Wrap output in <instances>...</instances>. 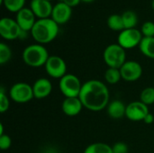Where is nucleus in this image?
<instances>
[{
    "label": "nucleus",
    "mask_w": 154,
    "mask_h": 153,
    "mask_svg": "<svg viewBox=\"0 0 154 153\" xmlns=\"http://www.w3.org/2000/svg\"><path fill=\"white\" fill-rule=\"evenodd\" d=\"M79 97L85 108L92 112H99L107 107L110 96L109 90L103 82L90 79L82 85Z\"/></svg>",
    "instance_id": "f257e3e1"
},
{
    "label": "nucleus",
    "mask_w": 154,
    "mask_h": 153,
    "mask_svg": "<svg viewBox=\"0 0 154 153\" xmlns=\"http://www.w3.org/2000/svg\"><path fill=\"white\" fill-rule=\"evenodd\" d=\"M59 24L51 18L37 19L31 31V35L37 43L43 45L55 40L59 34Z\"/></svg>",
    "instance_id": "f03ea898"
},
{
    "label": "nucleus",
    "mask_w": 154,
    "mask_h": 153,
    "mask_svg": "<svg viewBox=\"0 0 154 153\" xmlns=\"http://www.w3.org/2000/svg\"><path fill=\"white\" fill-rule=\"evenodd\" d=\"M23 62L32 68H41L44 66L50 57L47 49L39 43L27 46L23 51Z\"/></svg>",
    "instance_id": "7ed1b4c3"
},
{
    "label": "nucleus",
    "mask_w": 154,
    "mask_h": 153,
    "mask_svg": "<svg viewBox=\"0 0 154 153\" xmlns=\"http://www.w3.org/2000/svg\"><path fill=\"white\" fill-rule=\"evenodd\" d=\"M103 58L108 68L120 69L126 62L125 50L118 43L110 44L105 49Z\"/></svg>",
    "instance_id": "20e7f679"
},
{
    "label": "nucleus",
    "mask_w": 154,
    "mask_h": 153,
    "mask_svg": "<svg viewBox=\"0 0 154 153\" xmlns=\"http://www.w3.org/2000/svg\"><path fill=\"white\" fill-rule=\"evenodd\" d=\"M82 85L80 79L73 74H66L60 79L59 87L65 97H79Z\"/></svg>",
    "instance_id": "39448f33"
},
{
    "label": "nucleus",
    "mask_w": 154,
    "mask_h": 153,
    "mask_svg": "<svg viewBox=\"0 0 154 153\" xmlns=\"http://www.w3.org/2000/svg\"><path fill=\"white\" fill-rule=\"evenodd\" d=\"M10 98L17 104H25L34 98L32 86L24 82H18L13 85L9 90Z\"/></svg>",
    "instance_id": "423d86ee"
},
{
    "label": "nucleus",
    "mask_w": 154,
    "mask_h": 153,
    "mask_svg": "<svg viewBox=\"0 0 154 153\" xmlns=\"http://www.w3.org/2000/svg\"><path fill=\"white\" fill-rule=\"evenodd\" d=\"M143 36L140 30L134 29H125L120 32L117 37V43L123 47L125 50L134 49L135 47H139Z\"/></svg>",
    "instance_id": "0eeeda50"
},
{
    "label": "nucleus",
    "mask_w": 154,
    "mask_h": 153,
    "mask_svg": "<svg viewBox=\"0 0 154 153\" xmlns=\"http://www.w3.org/2000/svg\"><path fill=\"white\" fill-rule=\"evenodd\" d=\"M44 67L47 74L53 78L60 79L67 74V64L65 60L57 55L50 56Z\"/></svg>",
    "instance_id": "6e6552de"
},
{
    "label": "nucleus",
    "mask_w": 154,
    "mask_h": 153,
    "mask_svg": "<svg viewBox=\"0 0 154 153\" xmlns=\"http://www.w3.org/2000/svg\"><path fill=\"white\" fill-rule=\"evenodd\" d=\"M22 31L15 20L9 17H3L0 20V35L5 40L13 41L20 39Z\"/></svg>",
    "instance_id": "1a4fd4ad"
},
{
    "label": "nucleus",
    "mask_w": 154,
    "mask_h": 153,
    "mask_svg": "<svg viewBox=\"0 0 154 153\" xmlns=\"http://www.w3.org/2000/svg\"><path fill=\"white\" fill-rule=\"evenodd\" d=\"M119 69L122 79L126 82L137 81L143 75V68L141 64L134 60L126 61Z\"/></svg>",
    "instance_id": "9d476101"
},
{
    "label": "nucleus",
    "mask_w": 154,
    "mask_h": 153,
    "mask_svg": "<svg viewBox=\"0 0 154 153\" xmlns=\"http://www.w3.org/2000/svg\"><path fill=\"white\" fill-rule=\"evenodd\" d=\"M149 113L148 106L141 101H134L126 106L125 117L133 122H140L143 121Z\"/></svg>",
    "instance_id": "9b49d317"
},
{
    "label": "nucleus",
    "mask_w": 154,
    "mask_h": 153,
    "mask_svg": "<svg viewBox=\"0 0 154 153\" xmlns=\"http://www.w3.org/2000/svg\"><path fill=\"white\" fill-rule=\"evenodd\" d=\"M15 21L22 30L31 32L37 19L30 7H23L18 13H16Z\"/></svg>",
    "instance_id": "f8f14e48"
},
{
    "label": "nucleus",
    "mask_w": 154,
    "mask_h": 153,
    "mask_svg": "<svg viewBox=\"0 0 154 153\" xmlns=\"http://www.w3.org/2000/svg\"><path fill=\"white\" fill-rule=\"evenodd\" d=\"M72 15V8L63 2H59L53 5L51 19L59 25L64 24L69 21Z\"/></svg>",
    "instance_id": "ddd939ff"
},
{
    "label": "nucleus",
    "mask_w": 154,
    "mask_h": 153,
    "mask_svg": "<svg viewBox=\"0 0 154 153\" xmlns=\"http://www.w3.org/2000/svg\"><path fill=\"white\" fill-rule=\"evenodd\" d=\"M30 8L37 19H46L51 17L53 5L47 0H32Z\"/></svg>",
    "instance_id": "4468645a"
},
{
    "label": "nucleus",
    "mask_w": 154,
    "mask_h": 153,
    "mask_svg": "<svg viewBox=\"0 0 154 153\" xmlns=\"http://www.w3.org/2000/svg\"><path fill=\"white\" fill-rule=\"evenodd\" d=\"M32 91L34 98L43 99L51 95L52 91V84L48 78H38L32 85Z\"/></svg>",
    "instance_id": "2eb2a0df"
},
{
    "label": "nucleus",
    "mask_w": 154,
    "mask_h": 153,
    "mask_svg": "<svg viewBox=\"0 0 154 153\" xmlns=\"http://www.w3.org/2000/svg\"><path fill=\"white\" fill-rule=\"evenodd\" d=\"M83 107L79 97H65L61 105L62 112L68 116L78 115Z\"/></svg>",
    "instance_id": "dca6fc26"
},
{
    "label": "nucleus",
    "mask_w": 154,
    "mask_h": 153,
    "mask_svg": "<svg viewBox=\"0 0 154 153\" xmlns=\"http://www.w3.org/2000/svg\"><path fill=\"white\" fill-rule=\"evenodd\" d=\"M106 111L108 115L112 119H121L125 116L126 106L120 100H114L110 102L106 107Z\"/></svg>",
    "instance_id": "f3484780"
},
{
    "label": "nucleus",
    "mask_w": 154,
    "mask_h": 153,
    "mask_svg": "<svg viewBox=\"0 0 154 153\" xmlns=\"http://www.w3.org/2000/svg\"><path fill=\"white\" fill-rule=\"evenodd\" d=\"M139 49L143 55L154 60V37H143Z\"/></svg>",
    "instance_id": "a211bd4d"
},
{
    "label": "nucleus",
    "mask_w": 154,
    "mask_h": 153,
    "mask_svg": "<svg viewBox=\"0 0 154 153\" xmlns=\"http://www.w3.org/2000/svg\"><path fill=\"white\" fill-rule=\"evenodd\" d=\"M125 29H134L136 28L138 23V16L135 12L132 10H127L124 12L122 14Z\"/></svg>",
    "instance_id": "6ab92c4d"
},
{
    "label": "nucleus",
    "mask_w": 154,
    "mask_h": 153,
    "mask_svg": "<svg viewBox=\"0 0 154 153\" xmlns=\"http://www.w3.org/2000/svg\"><path fill=\"white\" fill-rule=\"evenodd\" d=\"M106 23L108 28L112 31L122 32L123 30H125V25L121 14H111L106 20Z\"/></svg>",
    "instance_id": "aec40b11"
},
{
    "label": "nucleus",
    "mask_w": 154,
    "mask_h": 153,
    "mask_svg": "<svg viewBox=\"0 0 154 153\" xmlns=\"http://www.w3.org/2000/svg\"><path fill=\"white\" fill-rule=\"evenodd\" d=\"M84 153H113L112 146L103 142H95L88 145Z\"/></svg>",
    "instance_id": "412c9836"
},
{
    "label": "nucleus",
    "mask_w": 154,
    "mask_h": 153,
    "mask_svg": "<svg viewBox=\"0 0 154 153\" xmlns=\"http://www.w3.org/2000/svg\"><path fill=\"white\" fill-rule=\"evenodd\" d=\"M26 0H1L5 8L11 13H18L24 7Z\"/></svg>",
    "instance_id": "4be33fe9"
},
{
    "label": "nucleus",
    "mask_w": 154,
    "mask_h": 153,
    "mask_svg": "<svg viewBox=\"0 0 154 153\" xmlns=\"http://www.w3.org/2000/svg\"><path fill=\"white\" fill-rule=\"evenodd\" d=\"M122 79V76L120 73L119 69L115 68H108L105 73V80L111 85L117 84Z\"/></svg>",
    "instance_id": "5701e85b"
},
{
    "label": "nucleus",
    "mask_w": 154,
    "mask_h": 153,
    "mask_svg": "<svg viewBox=\"0 0 154 153\" xmlns=\"http://www.w3.org/2000/svg\"><path fill=\"white\" fill-rule=\"evenodd\" d=\"M140 101L145 104L146 106L154 104V87H145L140 96Z\"/></svg>",
    "instance_id": "b1692460"
},
{
    "label": "nucleus",
    "mask_w": 154,
    "mask_h": 153,
    "mask_svg": "<svg viewBox=\"0 0 154 153\" xmlns=\"http://www.w3.org/2000/svg\"><path fill=\"white\" fill-rule=\"evenodd\" d=\"M12 58V50L10 49V47L4 43L1 42L0 43V64L4 65L5 63H7Z\"/></svg>",
    "instance_id": "393cba45"
},
{
    "label": "nucleus",
    "mask_w": 154,
    "mask_h": 153,
    "mask_svg": "<svg viewBox=\"0 0 154 153\" xmlns=\"http://www.w3.org/2000/svg\"><path fill=\"white\" fill-rule=\"evenodd\" d=\"M140 31L143 37H154V23L151 21L145 22Z\"/></svg>",
    "instance_id": "a878e982"
},
{
    "label": "nucleus",
    "mask_w": 154,
    "mask_h": 153,
    "mask_svg": "<svg viewBox=\"0 0 154 153\" xmlns=\"http://www.w3.org/2000/svg\"><path fill=\"white\" fill-rule=\"evenodd\" d=\"M9 106H10L9 98L6 96V94L4 92L3 88H1L0 90V113L1 114L5 113L9 109Z\"/></svg>",
    "instance_id": "bb28decb"
},
{
    "label": "nucleus",
    "mask_w": 154,
    "mask_h": 153,
    "mask_svg": "<svg viewBox=\"0 0 154 153\" xmlns=\"http://www.w3.org/2000/svg\"><path fill=\"white\" fill-rule=\"evenodd\" d=\"M113 153H128L129 148L126 143L123 142H118L112 146Z\"/></svg>",
    "instance_id": "cd10ccee"
},
{
    "label": "nucleus",
    "mask_w": 154,
    "mask_h": 153,
    "mask_svg": "<svg viewBox=\"0 0 154 153\" xmlns=\"http://www.w3.org/2000/svg\"><path fill=\"white\" fill-rule=\"evenodd\" d=\"M12 145V140L9 135L3 134L0 135V149L2 151L8 150Z\"/></svg>",
    "instance_id": "c85d7f7f"
},
{
    "label": "nucleus",
    "mask_w": 154,
    "mask_h": 153,
    "mask_svg": "<svg viewBox=\"0 0 154 153\" xmlns=\"http://www.w3.org/2000/svg\"><path fill=\"white\" fill-rule=\"evenodd\" d=\"M61 2L65 3L66 5H68L69 6H70L71 8L77 6L79 5V3L81 2V0H61Z\"/></svg>",
    "instance_id": "c756f323"
},
{
    "label": "nucleus",
    "mask_w": 154,
    "mask_h": 153,
    "mask_svg": "<svg viewBox=\"0 0 154 153\" xmlns=\"http://www.w3.org/2000/svg\"><path fill=\"white\" fill-rule=\"evenodd\" d=\"M143 122H144L146 124H152V123L154 122L153 115H152V114H151V113H149V114L146 115V117L144 118Z\"/></svg>",
    "instance_id": "7c9ffc66"
},
{
    "label": "nucleus",
    "mask_w": 154,
    "mask_h": 153,
    "mask_svg": "<svg viewBox=\"0 0 154 153\" xmlns=\"http://www.w3.org/2000/svg\"><path fill=\"white\" fill-rule=\"evenodd\" d=\"M5 134L4 133V126H3V124H0V135H3Z\"/></svg>",
    "instance_id": "2f4dec72"
},
{
    "label": "nucleus",
    "mask_w": 154,
    "mask_h": 153,
    "mask_svg": "<svg viewBox=\"0 0 154 153\" xmlns=\"http://www.w3.org/2000/svg\"><path fill=\"white\" fill-rule=\"evenodd\" d=\"M82 2H85V3H91V2H93V1H95V0H81Z\"/></svg>",
    "instance_id": "473e14b6"
},
{
    "label": "nucleus",
    "mask_w": 154,
    "mask_h": 153,
    "mask_svg": "<svg viewBox=\"0 0 154 153\" xmlns=\"http://www.w3.org/2000/svg\"><path fill=\"white\" fill-rule=\"evenodd\" d=\"M152 8L154 10V0H152Z\"/></svg>",
    "instance_id": "72a5a7b5"
},
{
    "label": "nucleus",
    "mask_w": 154,
    "mask_h": 153,
    "mask_svg": "<svg viewBox=\"0 0 154 153\" xmlns=\"http://www.w3.org/2000/svg\"><path fill=\"white\" fill-rule=\"evenodd\" d=\"M47 1H50V2H51V1H53V0H47Z\"/></svg>",
    "instance_id": "f704fd0d"
},
{
    "label": "nucleus",
    "mask_w": 154,
    "mask_h": 153,
    "mask_svg": "<svg viewBox=\"0 0 154 153\" xmlns=\"http://www.w3.org/2000/svg\"><path fill=\"white\" fill-rule=\"evenodd\" d=\"M153 87H154V86H153Z\"/></svg>",
    "instance_id": "c9c22d12"
}]
</instances>
